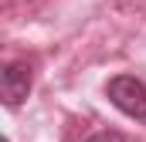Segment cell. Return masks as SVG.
Returning <instances> with one entry per match:
<instances>
[{
    "label": "cell",
    "mask_w": 146,
    "mask_h": 142,
    "mask_svg": "<svg viewBox=\"0 0 146 142\" xmlns=\"http://www.w3.org/2000/svg\"><path fill=\"white\" fill-rule=\"evenodd\" d=\"M106 98L122 115H129L136 122H146V85L139 78H133V74H115V78H109Z\"/></svg>",
    "instance_id": "6da1fadb"
},
{
    "label": "cell",
    "mask_w": 146,
    "mask_h": 142,
    "mask_svg": "<svg viewBox=\"0 0 146 142\" xmlns=\"http://www.w3.org/2000/svg\"><path fill=\"white\" fill-rule=\"evenodd\" d=\"M31 85H34V71L27 61H10L3 74H0V95H3V105L17 108L27 95H31Z\"/></svg>",
    "instance_id": "7a4b0ae2"
},
{
    "label": "cell",
    "mask_w": 146,
    "mask_h": 142,
    "mask_svg": "<svg viewBox=\"0 0 146 142\" xmlns=\"http://www.w3.org/2000/svg\"><path fill=\"white\" fill-rule=\"evenodd\" d=\"M85 142H126L119 132H95L92 139H85Z\"/></svg>",
    "instance_id": "3957f363"
},
{
    "label": "cell",
    "mask_w": 146,
    "mask_h": 142,
    "mask_svg": "<svg viewBox=\"0 0 146 142\" xmlns=\"http://www.w3.org/2000/svg\"><path fill=\"white\" fill-rule=\"evenodd\" d=\"M3 142H10V139H3Z\"/></svg>",
    "instance_id": "277c9868"
}]
</instances>
